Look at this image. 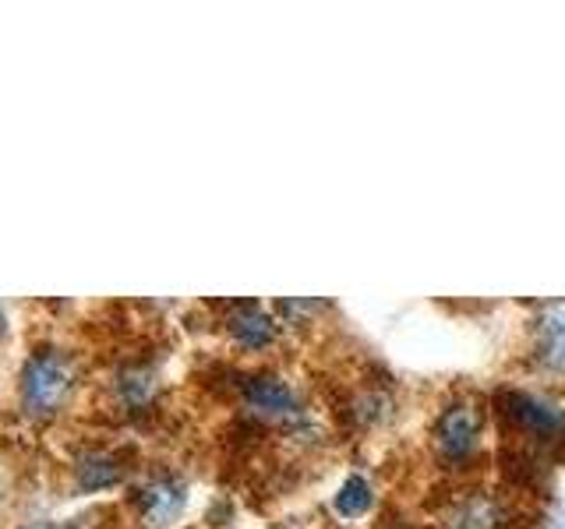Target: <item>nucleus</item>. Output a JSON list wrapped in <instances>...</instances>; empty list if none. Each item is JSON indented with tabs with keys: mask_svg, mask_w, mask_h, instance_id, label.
I'll use <instances>...</instances> for the list:
<instances>
[{
	"mask_svg": "<svg viewBox=\"0 0 565 529\" xmlns=\"http://www.w3.org/2000/svg\"><path fill=\"white\" fill-rule=\"evenodd\" d=\"M78 367L61 349H40L32 353L18 378V396H22V410L35 420L57 417L67 399L75 396Z\"/></svg>",
	"mask_w": 565,
	"mask_h": 529,
	"instance_id": "nucleus-1",
	"label": "nucleus"
},
{
	"mask_svg": "<svg viewBox=\"0 0 565 529\" xmlns=\"http://www.w3.org/2000/svg\"><path fill=\"white\" fill-rule=\"evenodd\" d=\"M477 434H481V413L467 402L449 406V410L435 420V445L441 455L452 458V463H463L477 449Z\"/></svg>",
	"mask_w": 565,
	"mask_h": 529,
	"instance_id": "nucleus-2",
	"label": "nucleus"
},
{
	"mask_svg": "<svg viewBox=\"0 0 565 529\" xmlns=\"http://www.w3.org/2000/svg\"><path fill=\"white\" fill-rule=\"evenodd\" d=\"M135 505L149 526H170L184 508V484L177 476H152L135 490Z\"/></svg>",
	"mask_w": 565,
	"mask_h": 529,
	"instance_id": "nucleus-3",
	"label": "nucleus"
},
{
	"mask_svg": "<svg viewBox=\"0 0 565 529\" xmlns=\"http://www.w3.org/2000/svg\"><path fill=\"white\" fill-rule=\"evenodd\" d=\"M509 413L516 423H523L526 431L534 434H558L565 431V410L555 406L544 396H530V392H516L509 396Z\"/></svg>",
	"mask_w": 565,
	"mask_h": 529,
	"instance_id": "nucleus-4",
	"label": "nucleus"
},
{
	"mask_svg": "<svg viewBox=\"0 0 565 529\" xmlns=\"http://www.w3.org/2000/svg\"><path fill=\"white\" fill-rule=\"evenodd\" d=\"M226 325H230V335H234L244 349H265L276 339V322L258 304H237L230 311Z\"/></svg>",
	"mask_w": 565,
	"mask_h": 529,
	"instance_id": "nucleus-5",
	"label": "nucleus"
},
{
	"mask_svg": "<svg viewBox=\"0 0 565 529\" xmlns=\"http://www.w3.org/2000/svg\"><path fill=\"white\" fill-rule=\"evenodd\" d=\"M244 402L258 413H290L297 406L294 388L276 375H255L244 381Z\"/></svg>",
	"mask_w": 565,
	"mask_h": 529,
	"instance_id": "nucleus-6",
	"label": "nucleus"
},
{
	"mask_svg": "<svg viewBox=\"0 0 565 529\" xmlns=\"http://www.w3.org/2000/svg\"><path fill=\"white\" fill-rule=\"evenodd\" d=\"M75 481L82 490H106L124 481V466L110 452H85L75 463Z\"/></svg>",
	"mask_w": 565,
	"mask_h": 529,
	"instance_id": "nucleus-7",
	"label": "nucleus"
},
{
	"mask_svg": "<svg viewBox=\"0 0 565 529\" xmlns=\"http://www.w3.org/2000/svg\"><path fill=\"white\" fill-rule=\"evenodd\" d=\"M114 396L128 410H141L156 399V375L141 364H128L114 375Z\"/></svg>",
	"mask_w": 565,
	"mask_h": 529,
	"instance_id": "nucleus-8",
	"label": "nucleus"
},
{
	"mask_svg": "<svg viewBox=\"0 0 565 529\" xmlns=\"http://www.w3.org/2000/svg\"><path fill=\"white\" fill-rule=\"evenodd\" d=\"M541 357L547 367L565 370V304L547 307L541 317Z\"/></svg>",
	"mask_w": 565,
	"mask_h": 529,
	"instance_id": "nucleus-9",
	"label": "nucleus"
},
{
	"mask_svg": "<svg viewBox=\"0 0 565 529\" xmlns=\"http://www.w3.org/2000/svg\"><path fill=\"white\" fill-rule=\"evenodd\" d=\"M371 501H375V494H371V484L364 481V476H347L340 494H335V511H340L343 519H361L367 516Z\"/></svg>",
	"mask_w": 565,
	"mask_h": 529,
	"instance_id": "nucleus-10",
	"label": "nucleus"
},
{
	"mask_svg": "<svg viewBox=\"0 0 565 529\" xmlns=\"http://www.w3.org/2000/svg\"><path fill=\"white\" fill-rule=\"evenodd\" d=\"M25 529H61V526H50V522H40V526H25Z\"/></svg>",
	"mask_w": 565,
	"mask_h": 529,
	"instance_id": "nucleus-11",
	"label": "nucleus"
},
{
	"mask_svg": "<svg viewBox=\"0 0 565 529\" xmlns=\"http://www.w3.org/2000/svg\"><path fill=\"white\" fill-rule=\"evenodd\" d=\"M0 328H4V307H0Z\"/></svg>",
	"mask_w": 565,
	"mask_h": 529,
	"instance_id": "nucleus-12",
	"label": "nucleus"
}]
</instances>
